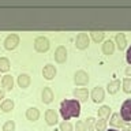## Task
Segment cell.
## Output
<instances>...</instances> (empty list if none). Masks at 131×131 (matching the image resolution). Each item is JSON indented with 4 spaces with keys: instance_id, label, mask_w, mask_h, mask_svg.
<instances>
[{
    "instance_id": "cell-1",
    "label": "cell",
    "mask_w": 131,
    "mask_h": 131,
    "mask_svg": "<svg viewBox=\"0 0 131 131\" xmlns=\"http://www.w3.org/2000/svg\"><path fill=\"white\" fill-rule=\"evenodd\" d=\"M60 113L64 120L70 117H77L81 113V105L77 100H64L60 104Z\"/></svg>"
},
{
    "instance_id": "cell-2",
    "label": "cell",
    "mask_w": 131,
    "mask_h": 131,
    "mask_svg": "<svg viewBox=\"0 0 131 131\" xmlns=\"http://www.w3.org/2000/svg\"><path fill=\"white\" fill-rule=\"evenodd\" d=\"M34 48L38 52H47L49 49V40L47 38V37H44V36L37 37L36 41H34Z\"/></svg>"
},
{
    "instance_id": "cell-3",
    "label": "cell",
    "mask_w": 131,
    "mask_h": 131,
    "mask_svg": "<svg viewBox=\"0 0 131 131\" xmlns=\"http://www.w3.org/2000/svg\"><path fill=\"white\" fill-rule=\"evenodd\" d=\"M122 119L126 122L131 120V100H126L122 105Z\"/></svg>"
},
{
    "instance_id": "cell-4",
    "label": "cell",
    "mask_w": 131,
    "mask_h": 131,
    "mask_svg": "<svg viewBox=\"0 0 131 131\" xmlns=\"http://www.w3.org/2000/svg\"><path fill=\"white\" fill-rule=\"evenodd\" d=\"M89 42H90V40H89V36L86 33H79L77 36V48L85 49L89 47Z\"/></svg>"
},
{
    "instance_id": "cell-5",
    "label": "cell",
    "mask_w": 131,
    "mask_h": 131,
    "mask_svg": "<svg viewBox=\"0 0 131 131\" xmlns=\"http://www.w3.org/2000/svg\"><path fill=\"white\" fill-rule=\"evenodd\" d=\"M74 81H75L77 85H86V83L89 82V75H88V72L82 71V70L77 71L75 75H74Z\"/></svg>"
},
{
    "instance_id": "cell-6",
    "label": "cell",
    "mask_w": 131,
    "mask_h": 131,
    "mask_svg": "<svg viewBox=\"0 0 131 131\" xmlns=\"http://www.w3.org/2000/svg\"><path fill=\"white\" fill-rule=\"evenodd\" d=\"M66 59H67V49H66L63 45L57 47V49L55 51V60L57 63H64Z\"/></svg>"
},
{
    "instance_id": "cell-7",
    "label": "cell",
    "mask_w": 131,
    "mask_h": 131,
    "mask_svg": "<svg viewBox=\"0 0 131 131\" xmlns=\"http://www.w3.org/2000/svg\"><path fill=\"white\" fill-rule=\"evenodd\" d=\"M18 44H19V37L16 34H10L4 41V47L7 49H14Z\"/></svg>"
},
{
    "instance_id": "cell-8",
    "label": "cell",
    "mask_w": 131,
    "mask_h": 131,
    "mask_svg": "<svg viewBox=\"0 0 131 131\" xmlns=\"http://www.w3.org/2000/svg\"><path fill=\"white\" fill-rule=\"evenodd\" d=\"M92 98L94 102H101L104 100V89L100 88V86H96L92 92Z\"/></svg>"
},
{
    "instance_id": "cell-9",
    "label": "cell",
    "mask_w": 131,
    "mask_h": 131,
    "mask_svg": "<svg viewBox=\"0 0 131 131\" xmlns=\"http://www.w3.org/2000/svg\"><path fill=\"white\" fill-rule=\"evenodd\" d=\"M42 75L45 79H53V77L56 75V68H55V66H52V64H47L44 67L42 70Z\"/></svg>"
},
{
    "instance_id": "cell-10",
    "label": "cell",
    "mask_w": 131,
    "mask_h": 131,
    "mask_svg": "<svg viewBox=\"0 0 131 131\" xmlns=\"http://www.w3.org/2000/svg\"><path fill=\"white\" fill-rule=\"evenodd\" d=\"M45 120L49 126H53L57 123V113L55 112L53 109H48L47 112H45Z\"/></svg>"
},
{
    "instance_id": "cell-11",
    "label": "cell",
    "mask_w": 131,
    "mask_h": 131,
    "mask_svg": "<svg viewBox=\"0 0 131 131\" xmlns=\"http://www.w3.org/2000/svg\"><path fill=\"white\" fill-rule=\"evenodd\" d=\"M74 96L77 98H79V100H82V101H86L89 97V92H88V89H85V88H79V89L74 90Z\"/></svg>"
},
{
    "instance_id": "cell-12",
    "label": "cell",
    "mask_w": 131,
    "mask_h": 131,
    "mask_svg": "<svg viewBox=\"0 0 131 131\" xmlns=\"http://www.w3.org/2000/svg\"><path fill=\"white\" fill-rule=\"evenodd\" d=\"M53 101V92L51 88H44L42 90V102L45 104H49V102Z\"/></svg>"
},
{
    "instance_id": "cell-13",
    "label": "cell",
    "mask_w": 131,
    "mask_h": 131,
    "mask_svg": "<svg viewBox=\"0 0 131 131\" xmlns=\"http://www.w3.org/2000/svg\"><path fill=\"white\" fill-rule=\"evenodd\" d=\"M26 117L29 119V120H31V122H36L37 119L40 117V111L37 109V108H29L27 111H26Z\"/></svg>"
},
{
    "instance_id": "cell-14",
    "label": "cell",
    "mask_w": 131,
    "mask_h": 131,
    "mask_svg": "<svg viewBox=\"0 0 131 131\" xmlns=\"http://www.w3.org/2000/svg\"><path fill=\"white\" fill-rule=\"evenodd\" d=\"M111 124L112 126H116V127H124V120L122 119L120 113H113L112 117H111Z\"/></svg>"
},
{
    "instance_id": "cell-15",
    "label": "cell",
    "mask_w": 131,
    "mask_h": 131,
    "mask_svg": "<svg viewBox=\"0 0 131 131\" xmlns=\"http://www.w3.org/2000/svg\"><path fill=\"white\" fill-rule=\"evenodd\" d=\"M18 85L22 89L27 88V86L30 85V77H29L27 74H20V75L18 77Z\"/></svg>"
},
{
    "instance_id": "cell-16",
    "label": "cell",
    "mask_w": 131,
    "mask_h": 131,
    "mask_svg": "<svg viewBox=\"0 0 131 131\" xmlns=\"http://www.w3.org/2000/svg\"><path fill=\"white\" fill-rule=\"evenodd\" d=\"M113 49H115V45L111 40H106L105 42L102 44V52H104L105 55H112Z\"/></svg>"
},
{
    "instance_id": "cell-17",
    "label": "cell",
    "mask_w": 131,
    "mask_h": 131,
    "mask_svg": "<svg viewBox=\"0 0 131 131\" xmlns=\"http://www.w3.org/2000/svg\"><path fill=\"white\" fill-rule=\"evenodd\" d=\"M2 83H3V88L6 90H11L12 86H14V79H12L11 75H4Z\"/></svg>"
},
{
    "instance_id": "cell-18",
    "label": "cell",
    "mask_w": 131,
    "mask_h": 131,
    "mask_svg": "<svg viewBox=\"0 0 131 131\" xmlns=\"http://www.w3.org/2000/svg\"><path fill=\"white\" fill-rule=\"evenodd\" d=\"M115 40H116V44H117L119 49H124L126 48V36L123 34V33H117Z\"/></svg>"
},
{
    "instance_id": "cell-19",
    "label": "cell",
    "mask_w": 131,
    "mask_h": 131,
    "mask_svg": "<svg viewBox=\"0 0 131 131\" xmlns=\"http://www.w3.org/2000/svg\"><path fill=\"white\" fill-rule=\"evenodd\" d=\"M109 113H111V108L108 105H102L98 108V116H100L101 119H106L109 116Z\"/></svg>"
},
{
    "instance_id": "cell-20",
    "label": "cell",
    "mask_w": 131,
    "mask_h": 131,
    "mask_svg": "<svg viewBox=\"0 0 131 131\" xmlns=\"http://www.w3.org/2000/svg\"><path fill=\"white\" fill-rule=\"evenodd\" d=\"M119 88H120V81H117V79H115L112 82H109V85H108V92L111 94H115L119 90Z\"/></svg>"
},
{
    "instance_id": "cell-21",
    "label": "cell",
    "mask_w": 131,
    "mask_h": 131,
    "mask_svg": "<svg viewBox=\"0 0 131 131\" xmlns=\"http://www.w3.org/2000/svg\"><path fill=\"white\" fill-rule=\"evenodd\" d=\"M10 70V60L7 57H0V71L7 72Z\"/></svg>"
},
{
    "instance_id": "cell-22",
    "label": "cell",
    "mask_w": 131,
    "mask_h": 131,
    "mask_svg": "<svg viewBox=\"0 0 131 131\" xmlns=\"http://www.w3.org/2000/svg\"><path fill=\"white\" fill-rule=\"evenodd\" d=\"M12 108H14V101L12 100H4L2 102V109L4 112H10Z\"/></svg>"
},
{
    "instance_id": "cell-23",
    "label": "cell",
    "mask_w": 131,
    "mask_h": 131,
    "mask_svg": "<svg viewBox=\"0 0 131 131\" xmlns=\"http://www.w3.org/2000/svg\"><path fill=\"white\" fill-rule=\"evenodd\" d=\"M94 126H96V120L93 117H88L85 120V128L86 131H94Z\"/></svg>"
},
{
    "instance_id": "cell-24",
    "label": "cell",
    "mask_w": 131,
    "mask_h": 131,
    "mask_svg": "<svg viewBox=\"0 0 131 131\" xmlns=\"http://www.w3.org/2000/svg\"><path fill=\"white\" fill-rule=\"evenodd\" d=\"M106 128V120L105 119H100L96 122V130L97 131H105Z\"/></svg>"
},
{
    "instance_id": "cell-25",
    "label": "cell",
    "mask_w": 131,
    "mask_h": 131,
    "mask_svg": "<svg viewBox=\"0 0 131 131\" xmlns=\"http://www.w3.org/2000/svg\"><path fill=\"white\" fill-rule=\"evenodd\" d=\"M60 131H72V124L67 120L60 123Z\"/></svg>"
},
{
    "instance_id": "cell-26",
    "label": "cell",
    "mask_w": 131,
    "mask_h": 131,
    "mask_svg": "<svg viewBox=\"0 0 131 131\" xmlns=\"http://www.w3.org/2000/svg\"><path fill=\"white\" fill-rule=\"evenodd\" d=\"M123 90L126 93H131V78H126L123 81Z\"/></svg>"
},
{
    "instance_id": "cell-27",
    "label": "cell",
    "mask_w": 131,
    "mask_h": 131,
    "mask_svg": "<svg viewBox=\"0 0 131 131\" xmlns=\"http://www.w3.org/2000/svg\"><path fill=\"white\" fill-rule=\"evenodd\" d=\"M15 130V123L12 122V120H8L4 123V126H3V131H14Z\"/></svg>"
},
{
    "instance_id": "cell-28",
    "label": "cell",
    "mask_w": 131,
    "mask_h": 131,
    "mask_svg": "<svg viewBox=\"0 0 131 131\" xmlns=\"http://www.w3.org/2000/svg\"><path fill=\"white\" fill-rule=\"evenodd\" d=\"M92 37H93V40L96 41V42H98V41H101L102 38H104V33L102 31H92Z\"/></svg>"
},
{
    "instance_id": "cell-29",
    "label": "cell",
    "mask_w": 131,
    "mask_h": 131,
    "mask_svg": "<svg viewBox=\"0 0 131 131\" xmlns=\"http://www.w3.org/2000/svg\"><path fill=\"white\" fill-rule=\"evenodd\" d=\"M77 131H86V128H85V122H82V120L77 122Z\"/></svg>"
},
{
    "instance_id": "cell-30",
    "label": "cell",
    "mask_w": 131,
    "mask_h": 131,
    "mask_svg": "<svg viewBox=\"0 0 131 131\" xmlns=\"http://www.w3.org/2000/svg\"><path fill=\"white\" fill-rule=\"evenodd\" d=\"M126 57H127V61L131 64V47L128 48V51H127V55H126Z\"/></svg>"
},
{
    "instance_id": "cell-31",
    "label": "cell",
    "mask_w": 131,
    "mask_h": 131,
    "mask_svg": "<svg viewBox=\"0 0 131 131\" xmlns=\"http://www.w3.org/2000/svg\"><path fill=\"white\" fill-rule=\"evenodd\" d=\"M126 74H127L128 77H131V67H127V68H126Z\"/></svg>"
},
{
    "instance_id": "cell-32",
    "label": "cell",
    "mask_w": 131,
    "mask_h": 131,
    "mask_svg": "<svg viewBox=\"0 0 131 131\" xmlns=\"http://www.w3.org/2000/svg\"><path fill=\"white\" fill-rule=\"evenodd\" d=\"M2 98H4V92H3V90H0V100H2Z\"/></svg>"
},
{
    "instance_id": "cell-33",
    "label": "cell",
    "mask_w": 131,
    "mask_h": 131,
    "mask_svg": "<svg viewBox=\"0 0 131 131\" xmlns=\"http://www.w3.org/2000/svg\"><path fill=\"white\" fill-rule=\"evenodd\" d=\"M123 131H130V130H128V128H124V130H123Z\"/></svg>"
},
{
    "instance_id": "cell-34",
    "label": "cell",
    "mask_w": 131,
    "mask_h": 131,
    "mask_svg": "<svg viewBox=\"0 0 131 131\" xmlns=\"http://www.w3.org/2000/svg\"><path fill=\"white\" fill-rule=\"evenodd\" d=\"M108 131H117V130H113V128H112V130H108Z\"/></svg>"
}]
</instances>
